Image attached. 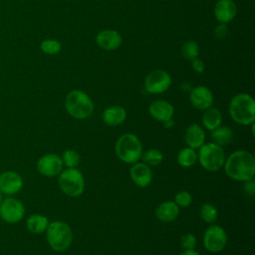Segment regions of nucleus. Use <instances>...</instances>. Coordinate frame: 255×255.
I'll list each match as a JSON object with an SVG mask.
<instances>
[{"label": "nucleus", "mask_w": 255, "mask_h": 255, "mask_svg": "<svg viewBox=\"0 0 255 255\" xmlns=\"http://www.w3.org/2000/svg\"><path fill=\"white\" fill-rule=\"evenodd\" d=\"M25 215V206L18 198L7 196L0 203V217L9 224L20 222Z\"/></svg>", "instance_id": "8"}, {"label": "nucleus", "mask_w": 255, "mask_h": 255, "mask_svg": "<svg viewBox=\"0 0 255 255\" xmlns=\"http://www.w3.org/2000/svg\"><path fill=\"white\" fill-rule=\"evenodd\" d=\"M123 38L117 30L105 29L100 31L96 36L97 45L105 51H115L122 45Z\"/></svg>", "instance_id": "14"}, {"label": "nucleus", "mask_w": 255, "mask_h": 255, "mask_svg": "<svg viewBox=\"0 0 255 255\" xmlns=\"http://www.w3.org/2000/svg\"><path fill=\"white\" fill-rule=\"evenodd\" d=\"M171 77L164 70H154L144 79V88L149 94H162L169 89Z\"/></svg>", "instance_id": "10"}, {"label": "nucleus", "mask_w": 255, "mask_h": 255, "mask_svg": "<svg viewBox=\"0 0 255 255\" xmlns=\"http://www.w3.org/2000/svg\"><path fill=\"white\" fill-rule=\"evenodd\" d=\"M2 199H3V194L0 192V203H1V201H2Z\"/></svg>", "instance_id": "36"}, {"label": "nucleus", "mask_w": 255, "mask_h": 255, "mask_svg": "<svg viewBox=\"0 0 255 255\" xmlns=\"http://www.w3.org/2000/svg\"><path fill=\"white\" fill-rule=\"evenodd\" d=\"M45 232L47 242L54 251H65L72 244L73 232L66 222L59 220L49 222Z\"/></svg>", "instance_id": "4"}, {"label": "nucleus", "mask_w": 255, "mask_h": 255, "mask_svg": "<svg viewBox=\"0 0 255 255\" xmlns=\"http://www.w3.org/2000/svg\"><path fill=\"white\" fill-rule=\"evenodd\" d=\"M179 214V207L174 201H163L155 209V216L161 222H172Z\"/></svg>", "instance_id": "19"}, {"label": "nucleus", "mask_w": 255, "mask_h": 255, "mask_svg": "<svg viewBox=\"0 0 255 255\" xmlns=\"http://www.w3.org/2000/svg\"><path fill=\"white\" fill-rule=\"evenodd\" d=\"M179 255H200V254L197 251H195L194 249H190V250L182 251Z\"/></svg>", "instance_id": "35"}, {"label": "nucleus", "mask_w": 255, "mask_h": 255, "mask_svg": "<svg viewBox=\"0 0 255 255\" xmlns=\"http://www.w3.org/2000/svg\"><path fill=\"white\" fill-rule=\"evenodd\" d=\"M237 14V6L233 0H218L214 6V16L219 23L231 22Z\"/></svg>", "instance_id": "16"}, {"label": "nucleus", "mask_w": 255, "mask_h": 255, "mask_svg": "<svg viewBox=\"0 0 255 255\" xmlns=\"http://www.w3.org/2000/svg\"><path fill=\"white\" fill-rule=\"evenodd\" d=\"M94 108L90 96L81 90H72L65 98V109L74 119H88L93 114Z\"/></svg>", "instance_id": "3"}, {"label": "nucleus", "mask_w": 255, "mask_h": 255, "mask_svg": "<svg viewBox=\"0 0 255 255\" xmlns=\"http://www.w3.org/2000/svg\"><path fill=\"white\" fill-rule=\"evenodd\" d=\"M117 156L126 163H135L141 157L142 145L139 138L133 133L121 135L115 146Z\"/></svg>", "instance_id": "5"}, {"label": "nucleus", "mask_w": 255, "mask_h": 255, "mask_svg": "<svg viewBox=\"0 0 255 255\" xmlns=\"http://www.w3.org/2000/svg\"><path fill=\"white\" fill-rule=\"evenodd\" d=\"M48 224L49 220L43 214H32L26 219V228L33 234H41L45 232Z\"/></svg>", "instance_id": "22"}, {"label": "nucleus", "mask_w": 255, "mask_h": 255, "mask_svg": "<svg viewBox=\"0 0 255 255\" xmlns=\"http://www.w3.org/2000/svg\"><path fill=\"white\" fill-rule=\"evenodd\" d=\"M60 189L68 196L78 197L85 190V179L82 172L76 167L63 169L58 178Z\"/></svg>", "instance_id": "7"}, {"label": "nucleus", "mask_w": 255, "mask_h": 255, "mask_svg": "<svg viewBox=\"0 0 255 255\" xmlns=\"http://www.w3.org/2000/svg\"><path fill=\"white\" fill-rule=\"evenodd\" d=\"M102 118L107 126L117 127L126 121L127 111L121 106H112L103 112Z\"/></svg>", "instance_id": "20"}, {"label": "nucleus", "mask_w": 255, "mask_h": 255, "mask_svg": "<svg viewBox=\"0 0 255 255\" xmlns=\"http://www.w3.org/2000/svg\"><path fill=\"white\" fill-rule=\"evenodd\" d=\"M130 178L133 183L139 187H146L152 180V172L149 165L143 162H135L129 170Z\"/></svg>", "instance_id": "17"}, {"label": "nucleus", "mask_w": 255, "mask_h": 255, "mask_svg": "<svg viewBox=\"0 0 255 255\" xmlns=\"http://www.w3.org/2000/svg\"><path fill=\"white\" fill-rule=\"evenodd\" d=\"M192 201V196L190 192L186 190H181L177 192L174 196V202L178 207H187L191 204Z\"/></svg>", "instance_id": "30"}, {"label": "nucleus", "mask_w": 255, "mask_h": 255, "mask_svg": "<svg viewBox=\"0 0 255 255\" xmlns=\"http://www.w3.org/2000/svg\"><path fill=\"white\" fill-rule=\"evenodd\" d=\"M189 100L192 106L200 111H204L212 107L214 97L212 92L205 86H197L190 90Z\"/></svg>", "instance_id": "13"}, {"label": "nucleus", "mask_w": 255, "mask_h": 255, "mask_svg": "<svg viewBox=\"0 0 255 255\" xmlns=\"http://www.w3.org/2000/svg\"><path fill=\"white\" fill-rule=\"evenodd\" d=\"M184 141L190 148H199L205 141V132L199 125L191 124L185 130Z\"/></svg>", "instance_id": "18"}, {"label": "nucleus", "mask_w": 255, "mask_h": 255, "mask_svg": "<svg viewBox=\"0 0 255 255\" xmlns=\"http://www.w3.org/2000/svg\"><path fill=\"white\" fill-rule=\"evenodd\" d=\"M62 160L67 167H77L80 163V154L74 149H66L62 154Z\"/></svg>", "instance_id": "29"}, {"label": "nucleus", "mask_w": 255, "mask_h": 255, "mask_svg": "<svg viewBox=\"0 0 255 255\" xmlns=\"http://www.w3.org/2000/svg\"><path fill=\"white\" fill-rule=\"evenodd\" d=\"M202 124L208 130H213L220 127L222 124V114L221 112L213 107L204 110L202 115Z\"/></svg>", "instance_id": "21"}, {"label": "nucleus", "mask_w": 255, "mask_h": 255, "mask_svg": "<svg viewBox=\"0 0 255 255\" xmlns=\"http://www.w3.org/2000/svg\"><path fill=\"white\" fill-rule=\"evenodd\" d=\"M148 113L154 120L165 123L172 119L174 114V108L167 101L156 100L149 105Z\"/></svg>", "instance_id": "15"}, {"label": "nucleus", "mask_w": 255, "mask_h": 255, "mask_svg": "<svg viewBox=\"0 0 255 255\" xmlns=\"http://www.w3.org/2000/svg\"><path fill=\"white\" fill-rule=\"evenodd\" d=\"M211 138L216 144L223 146L229 144L233 139V131L226 126H220L211 130Z\"/></svg>", "instance_id": "23"}, {"label": "nucleus", "mask_w": 255, "mask_h": 255, "mask_svg": "<svg viewBox=\"0 0 255 255\" xmlns=\"http://www.w3.org/2000/svg\"><path fill=\"white\" fill-rule=\"evenodd\" d=\"M244 189H245V192H246L247 194H249V195H253V194H254V191H255V185H254L253 179L248 180V181H245Z\"/></svg>", "instance_id": "34"}, {"label": "nucleus", "mask_w": 255, "mask_h": 255, "mask_svg": "<svg viewBox=\"0 0 255 255\" xmlns=\"http://www.w3.org/2000/svg\"><path fill=\"white\" fill-rule=\"evenodd\" d=\"M197 161V153L195 149L184 147L177 153V162L182 167H191Z\"/></svg>", "instance_id": "24"}, {"label": "nucleus", "mask_w": 255, "mask_h": 255, "mask_svg": "<svg viewBox=\"0 0 255 255\" xmlns=\"http://www.w3.org/2000/svg\"><path fill=\"white\" fill-rule=\"evenodd\" d=\"M63 160L56 153H47L42 155L36 163L37 170L40 174L48 177L59 175L63 170Z\"/></svg>", "instance_id": "11"}, {"label": "nucleus", "mask_w": 255, "mask_h": 255, "mask_svg": "<svg viewBox=\"0 0 255 255\" xmlns=\"http://www.w3.org/2000/svg\"><path fill=\"white\" fill-rule=\"evenodd\" d=\"M197 240L192 233H185L180 237V245L184 250L194 249L196 246Z\"/></svg>", "instance_id": "31"}, {"label": "nucleus", "mask_w": 255, "mask_h": 255, "mask_svg": "<svg viewBox=\"0 0 255 255\" xmlns=\"http://www.w3.org/2000/svg\"><path fill=\"white\" fill-rule=\"evenodd\" d=\"M181 54L185 60L192 61L193 59L198 57L199 54V46L196 41L188 40L181 47Z\"/></svg>", "instance_id": "26"}, {"label": "nucleus", "mask_w": 255, "mask_h": 255, "mask_svg": "<svg viewBox=\"0 0 255 255\" xmlns=\"http://www.w3.org/2000/svg\"><path fill=\"white\" fill-rule=\"evenodd\" d=\"M140 158H142L143 163H145L147 165L155 166V165H158L159 163H161V161L163 159V154L157 148H149L143 154H141Z\"/></svg>", "instance_id": "25"}, {"label": "nucleus", "mask_w": 255, "mask_h": 255, "mask_svg": "<svg viewBox=\"0 0 255 255\" xmlns=\"http://www.w3.org/2000/svg\"><path fill=\"white\" fill-rule=\"evenodd\" d=\"M224 170L228 177L236 181H248L255 174L254 155L247 150L233 151L224 162Z\"/></svg>", "instance_id": "1"}, {"label": "nucleus", "mask_w": 255, "mask_h": 255, "mask_svg": "<svg viewBox=\"0 0 255 255\" xmlns=\"http://www.w3.org/2000/svg\"><path fill=\"white\" fill-rule=\"evenodd\" d=\"M227 244V234L219 225L209 226L203 234V246L210 253H219Z\"/></svg>", "instance_id": "9"}, {"label": "nucleus", "mask_w": 255, "mask_h": 255, "mask_svg": "<svg viewBox=\"0 0 255 255\" xmlns=\"http://www.w3.org/2000/svg\"><path fill=\"white\" fill-rule=\"evenodd\" d=\"M225 158L223 147L215 142L203 143L197 153V160H199L200 165L210 172H215L222 168Z\"/></svg>", "instance_id": "6"}, {"label": "nucleus", "mask_w": 255, "mask_h": 255, "mask_svg": "<svg viewBox=\"0 0 255 255\" xmlns=\"http://www.w3.org/2000/svg\"><path fill=\"white\" fill-rule=\"evenodd\" d=\"M228 34V27L224 23H219L215 28H214V36L218 40L224 39Z\"/></svg>", "instance_id": "32"}, {"label": "nucleus", "mask_w": 255, "mask_h": 255, "mask_svg": "<svg viewBox=\"0 0 255 255\" xmlns=\"http://www.w3.org/2000/svg\"><path fill=\"white\" fill-rule=\"evenodd\" d=\"M191 67H192V69L194 70V72H196V73H198V74L203 73L204 70H205L204 62H203L201 59H199L198 57L195 58V59H193V60L191 61Z\"/></svg>", "instance_id": "33"}, {"label": "nucleus", "mask_w": 255, "mask_h": 255, "mask_svg": "<svg viewBox=\"0 0 255 255\" xmlns=\"http://www.w3.org/2000/svg\"><path fill=\"white\" fill-rule=\"evenodd\" d=\"M200 217L206 223H213L218 216V211L216 207L211 203H203L200 207Z\"/></svg>", "instance_id": "27"}, {"label": "nucleus", "mask_w": 255, "mask_h": 255, "mask_svg": "<svg viewBox=\"0 0 255 255\" xmlns=\"http://www.w3.org/2000/svg\"><path fill=\"white\" fill-rule=\"evenodd\" d=\"M40 49L47 55H56L62 50V44L55 39H45L41 42Z\"/></svg>", "instance_id": "28"}, {"label": "nucleus", "mask_w": 255, "mask_h": 255, "mask_svg": "<svg viewBox=\"0 0 255 255\" xmlns=\"http://www.w3.org/2000/svg\"><path fill=\"white\" fill-rule=\"evenodd\" d=\"M228 112L235 123L242 126H249L255 121L254 99L245 93L237 94L231 99Z\"/></svg>", "instance_id": "2"}, {"label": "nucleus", "mask_w": 255, "mask_h": 255, "mask_svg": "<svg viewBox=\"0 0 255 255\" xmlns=\"http://www.w3.org/2000/svg\"><path fill=\"white\" fill-rule=\"evenodd\" d=\"M22 176L14 170H6L0 173V192L11 196L18 193L23 187Z\"/></svg>", "instance_id": "12"}]
</instances>
